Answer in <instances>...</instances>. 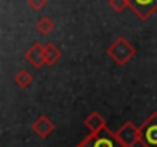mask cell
<instances>
[{
    "mask_svg": "<svg viewBox=\"0 0 157 147\" xmlns=\"http://www.w3.org/2000/svg\"><path fill=\"white\" fill-rule=\"evenodd\" d=\"M106 54L111 57V60H114V63H117L119 66H123L136 55V48L125 37H119L108 48Z\"/></svg>",
    "mask_w": 157,
    "mask_h": 147,
    "instance_id": "6da1fadb",
    "label": "cell"
},
{
    "mask_svg": "<svg viewBox=\"0 0 157 147\" xmlns=\"http://www.w3.org/2000/svg\"><path fill=\"white\" fill-rule=\"evenodd\" d=\"M80 144L86 147H123L116 138V133L111 132L108 127H103L99 132L90 133Z\"/></svg>",
    "mask_w": 157,
    "mask_h": 147,
    "instance_id": "7a4b0ae2",
    "label": "cell"
},
{
    "mask_svg": "<svg viewBox=\"0 0 157 147\" xmlns=\"http://www.w3.org/2000/svg\"><path fill=\"white\" fill-rule=\"evenodd\" d=\"M140 144L143 147H157V112H154L139 127Z\"/></svg>",
    "mask_w": 157,
    "mask_h": 147,
    "instance_id": "3957f363",
    "label": "cell"
},
{
    "mask_svg": "<svg viewBox=\"0 0 157 147\" xmlns=\"http://www.w3.org/2000/svg\"><path fill=\"white\" fill-rule=\"evenodd\" d=\"M116 138L123 147H134L137 142H140V132L139 127H136L131 121H125L123 126L114 132Z\"/></svg>",
    "mask_w": 157,
    "mask_h": 147,
    "instance_id": "277c9868",
    "label": "cell"
},
{
    "mask_svg": "<svg viewBox=\"0 0 157 147\" xmlns=\"http://www.w3.org/2000/svg\"><path fill=\"white\" fill-rule=\"evenodd\" d=\"M128 5L140 20H148L157 11V0H128Z\"/></svg>",
    "mask_w": 157,
    "mask_h": 147,
    "instance_id": "5b68a950",
    "label": "cell"
},
{
    "mask_svg": "<svg viewBox=\"0 0 157 147\" xmlns=\"http://www.w3.org/2000/svg\"><path fill=\"white\" fill-rule=\"evenodd\" d=\"M25 60L36 69H40L45 64V46L42 43H34L26 52H25Z\"/></svg>",
    "mask_w": 157,
    "mask_h": 147,
    "instance_id": "8992f818",
    "label": "cell"
},
{
    "mask_svg": "<svg viewBox=\"0 0 157 147\" xmlns=\"http://www.w3.org/2000/svg\"><path fill=\"white\" fill-rule=\"evenodd\" d=\"M31 129H33V132H34L37 136H40V138H48V136L54 132L56 124H54L46 115H40V117L33 123Z\"/></svg>",
    "mask_w": 157,
    "mask_h": 147,
    "instance_id": "52a82bcc",
    "label": "cell"
},
{
    "mask_svg": "<svg viewBox=\"0 0 157 147\" xmlns=\"http://www.w3.org/2000/svg\"><path fill=\"white\" fill-rule=\"evenodd\" d=\"M83 124H85V127L90 130V133H93V132H99V130H102L103 127H106V121H105V118H103L99 112H93V113H90V115L85 118Z\"/></svg>",
    "mask_w": 157,
    "mask_h": 147,
    "instance_id": "ba28073f",
    "label": "cell"
},
{
    "mask_svg": "<svg viewBox=\"0 0 157 147\" xmlns=\"http://www.w3.org/2000/svg\"><path fill=\"white\" fill-rule=\"evenodd\" d=\"M62 57V51L54 45V43H48L45 45V64L52 66L56 64Z\"/></svg>",
    "mask_w": 157,
    "mask_h": 147,
    "instance_id": "9c48e42d",
    "label": "cell"
},
{
    "mask_svg": "<svg viewBox=\"0 0 157 147\" xmlns=\"http://www.w3.org/2000/svg\"><path fill=\"white\" fill-rule=\"evenodd\" d=\"M14 83H16L19 88L26 89V88H29L31 83H33V75H31L26 69H22V70H19L16 75H14Z\"/></svg>",
    "mask_w": 157,
    "mask_h": 147,
    "instance_id": "30bf717a",
    "label": "cell"
},
{
    "mask_svg": "<svg viewBox=\"0 0 157 147\" xmlns=\"http://www.w3.org/2000/svg\"><path fill=\"white\" fill-rule=\"evenodd\" d=\"M54 28H56V25H54V22H52L49 17H42V19L36 23V29H37L40 34H43V35L49 34Z\"/></svg>",
    "mask_w": 157,
    "mask_h": 147,
    "instance_id": "8fae6325",
    "label": "cell"
},
{
    "mask_svg": "<svg viewBox=\"0 0 157 147\" xmlns=\"http://www.w3.org/2000/svg\"><path fill=\"white\" fill-rule=\"evenodd\" d=\"M109 6L116 11V13H123L126 8H129V5H128V0H109Z\"/></svg>",
    "mask_w": 157,
    "mask_h": 147,
    "instance_id": "7c38bea8",
    "label": "cell"
},
{
    "mask_svg": "<svg viewBox=\"0 0 157 147\" xmlns=\"http://www.w3.org/2000/svg\"><path fill=\"white\" fill-rule=\"evenodd\" d=\"M28 5L36 9V11H40L45 5H46V0H28Z\"/></svg>",
    "mask_w": 157,
    "mask_h": 147,
    "instance_id": "4fadbf2b",
    "label": "cell"
},
{
    "mask_svg": "<svg viewBox=\"0 0 157 147\" xmlns=\"http://www.w3.org/2000/svg\"><path fill=\"white\" fill-rule=\"evenodd\" d=\"M75 147H86V145H82V144H80V142H78V144H77V145H75Z\"/></svg>",
    "mask_w": 157,
    "mask_h": 147,
    "instance_id": "5bb4252c",
    "label": "cell"
}]
</instances>
